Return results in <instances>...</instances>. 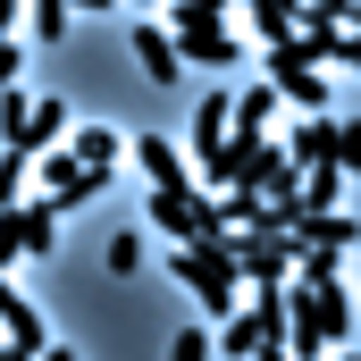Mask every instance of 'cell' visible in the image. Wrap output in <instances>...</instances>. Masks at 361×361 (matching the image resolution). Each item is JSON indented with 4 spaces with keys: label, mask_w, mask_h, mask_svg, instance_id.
Here are the masks:
<instances>
[{
    "label": "cell",
    "mask_w": 361,
    "mask_h": 361,
    "mask_svg": "<svg viewBox=\"0 0 361 361\" xmlns=\"http://www.w3.org/2000/svg\"><path fill=\"white\" fill-rule=\"evenodd\" d=\"M59 143H68V160H76V169H92V177H109V169L126 160L118 126H76V135H59Z\"/></svg>",
    "instance_id": "7"
},
{
    "label": "cell",
    "mask_w": 361,
    "mask_h": 361,
    "mask_svg": "<svg viewBox=\"0 0 361 361\" xmlns=\"http://www.w3.org/2000/svg\"><path fill=\"white\" fill-rule=\"evenodd\" d=\"M252 361H294V353H286V345H269V353H252Z\"/></svg>",
    "instance_id": "23"
},
{
    "label": "cell",
    "mask_w": 361,
    "mask_h": 361,
    "mask_svg": "<svg viewBox=\"0 0 361 361\" xmlns=\"http://www.w3.org/2000/svg\"><path fill=\"white\" fill-rule=\"evenodd\" d=\"M328 126H336V118H328V109H311V118H302V126H294L277 152H286L294 169H319V160H328Z\"/></svg>",
    "instance_id": "10"
},
{
    "label": "cell",
    "mask_w": 361,
    "mask_h": 361,
    "mask_svg": "<svg viewBox=\"0 0 361 361\" xmlns=\"http://www.w3.org/2000/svg\"><path fill=\"white\" fill-rule=\"evenodd\" d=\"M143 219H152V227H169L177 244H219V235H227V219H219V193H202V185H152Z\"/></svg>",
    "instance_id": "2"
},
{
    "label": "cell",
    "mask_w": 361,
    "mask_h": 361,
    "mask_svg": "<svg viewBox=\"0 0 361 361\" xmlns=\"http://www.w3.org/2000/svg\"><path fill=\"white\" fill-rule=\"evenodd\" d=\"M227 244H235V227H227L219 244H177V261H169L185 294H202V311H210V319H235V294H244V269H235V252H227Z\"/></svg>",
    "instance_id": "1"
},
{
    "label": "cell",
    "mask_w": 361,
    "mask_h": 361,
    "mask_svg": "<svg viewBox=\"0 0 361 361\" xmlns=\"http://www.w3.org/2000/svg\"><path fill=\"white\" fill-rule=\"evenodd\" d=\"M59 135H68V92H34V109H25V126H17L8 152H51Z\"/></svg>",
    "instance_id": "5"
},
{
    "label": "cell",
    "mask_w": 361,
    "mask_h": 361,
    "mask_svg": "<svg viewBox=\"0 0 361 361\" xmlns=\"http://www.w3.org/2000/svg\"><path fill=\"white\" fill-rule=\"evenodd\" d=\"M8 261H25V244H17V202L0 210V269H8Z\"/></svg>",
    "instance_id": "17"
},
{
    "label": "cell",
    "mask_w": 361,
    "mask_h": 361,
    "mask_svg": "<svg viewBox=\"0 0 361 361\" xmlns=\"http://www.w3.org/2000/svg\"><path fill=\"white\" fill-rule=\"evenodd\" d=\"M25 109H34V92L0 85V143H17V126H25Z\"/></svg>",
    "instance_id": "16"
},
{
    "label": "cell",
    "mask_w": 361,
    "mask_h": 361,
    "mask_svg": "<svg viewBox=\"0 0 361 361\" xmlns=\"http://www.w3.org/2000/svg\"><path fill=\"white\" fill-rule=\"evenodd\" d=\"M25 25H34L42 42H59V34H68V0H25Z\"/></svg>",
    "instance_id": "15"
},
{
    "label": "cell",
    "mask_w": 361,
    "mask_h": 361,
    "mask_svg": "<svg viewBox=\"0 0 361 361\" xmlns=\"http://www.w3.org/2000/svg\"><path fill=\"white\" fill-rule=\"evenodd\" d=\"M227 252H235V269H244L252 294H277V286L294 277V244H286V235H235Z\"/></svg>",
    "instance_id": "4"
},
{
    "label": "cell",
    "mask_w": 361,
    "mask_h": 361,
    "mask_svg": "<svg viewBox=\"0 0 361 361\" xmlns=\"http://www.w3.org/2000/svg\"><path fill=\"white\" fill-rule=\"evenodd\" d=\"M336 361H361V353H345V345H336Z\"/></svg>",
    "instance_id": "26"
},
{
    "label": "cell",
    "mask_w": 361,
    "mask_h": 361,
    "mask_svg": "<svg viewBox=\"0 0 361 361\" xmlns=\"http://www.w3.org/2000/svg\"><path fill=\"white\" fill-rule=\"evenodd\" d=\"M17 17H25V0H0V25H17Z\"/></svg>",
    "instance_id": "21"
},
{
    "label": "cell",
    "mask_w": 361,
    "mask_h": 361,
    "mask_svg": "<svg viewBox=\"0 0 361 361\" xmlns=\"http://www.w3.org/2000/svg\"><path fill=\"white\" fill-rule=\"evenodd\" d=\"M328 160H336L345 177H361V118H345V126H328Z\"/></svg>",
    "instance_id": "14"
},
{
    "label": "cell",
    "mask_w": 361,
    "mask_h": 361,
    "mask_svg": "<svg viewBox=\"0 0 361 361\" xmlns=\"http://www.w3.org/2000/svg\"><path fill=\"white\" fill-rule=\"evenodd\" d=\"M353 17H361V0H345V25H353Z\"/></svg>",
    "instance_id": "25"
},
{
    "label": "cell",
    "mask_w": 361,
    "mask_h": 361,
    "mask_svg": "<svg viewBox=\"0 0 361 361\" xmlns=\"http://www.w3.org/2000/svg\"><path fill=\"white\" fill-rule=\"evenodd\" d=\"M294 202H302V210H345V169H336V160L302 169V185H294Z\"/></svg>",
    "instance_id": "11"
},
{
    "label": "cell",
    "mask_w": 361,
    "mask_h": 361,
    "mask_svg": "<svg viewBox=\"0 0 361 361\" xmlns=\"http://www.w3.org/2000/svg\"><path fill=\"white\" fill-rule=\"evenodd\" d=\"M101 261H109V277H135V269H143V227H118Z\"/></svg>",
    "instance_id": "13"
},
{
    "label": "cell",
    "mask_w": 361,
    "mask_h": 361,
    "mask_svg": "<svg viewBox=\"0 0 361 361\" xmlns=\"http://www.w3.org/2000/svg\"><path fill=\"white\" fill-rule=\"evenodd\" d=\"M135 68H143L160 92L177 85V68H185V59H177V42H169V25H143V17H135Z\"/></svg>",
    "instance_id": "6"
},
{
    "label": "cell",
    "mask_w": 361,
    "mask_h": 361,
    "mask_svg": "<svg viewBox=\"0 0 361 361\" xmlns=\"http://www.w3.org/2000/svg\"><path fill=\"white\" fill-rule=\"evenodd\" d=\"M336 68H353V76H361V17H353V34H345V59H336Z\"/></svg>",
    "instance_id": "20"
},
{
    "label": "cell",
    "mask_w": 361,
    "mask_h": 361,
    "mask_svg": "<svg viewBox=\"0 0 361 361\" xmlns=\"http://www.w3.org/2000/svg\"><path fill=\"white\" fill-rule=\"evenodd\" d=\"M169 361H210V336H202V328H185L177 345H169Z\"/></svg>",
    "instance_id": "18"
},
{
    "label": "cell",
    "mask_w": 361,
    "mask_h": 361,
    "mask_svg": "<svg viewBox=\"0 0 361 361\" xmlns=\"http://www.w3.org/2000/svg\"><path fill=\"white\" fill-rule=\"evenodd\" d=\"M68 8H118V0H68Z\"/></svg>",
    "instance_id": "24"
},
{
    "label": "cell",
    "mask_w": 361,
    "mask_h": 361,
    "mask_svg": "<svg viewBox=\"0 0 361 361\" xmlns=\"http://www.w3.org/2000/svg\"><path fill=\"white\" fill-rule=\"evenodd\" d=\"M261 51H269V85H277V101H294L302 118H311V109H328V76H319L294 42H261Z\"/></svg>",
    "instance_id": "3"
},
{
    "label": "cell",
    "mask_w": 361,
    "mask_h": 361,
    "mask_svg": "<svg viewBox=\"0 0 361 361\" xmlns=\"http://www.w3.org/2000/svg\"><path fill=\"white\" fill-rule=\"evenodd\" d=\"M135 169H143L152 185H193V160H185L169 135H135Z\"/></svg>",
    "instance_id": "8"
},
{
    "label": "cell",
    "mask_w": 361,
    "mask_h": 361,
    "mask_svg": "<svg viewBox=\"0 0 361 361\" xmlns=\"http://www.w3.org/2000/svg\"><path fill=\"white\" fill-rule=\"evenodd\" d=\"M59 219H68V210H59L51 193H42V202H17V244H25V252H59Z\"/></svg>",
    "instance_id": "9"
},
{
    "label": "cell",
    "mask_w": 361,
    "mask_h": 361,
    "mask_svg": "<svg viewBox=\"0 0 361 361\" xmlns=\"http://www.w3.org/2000/svg\"><path fill=\"white\" fill-rule=\"evenodd\" d=\"M34 361H76V353H68V345H42V353H34Z\"/></svg>",
    "instance_id": "22"
},
{
    "label": "cell",
    "mask_w": 361,
    "mask_h": 361,
    "mask_svg": "<svg viewBox=\"0 0 361 361\" xmlns=\"http://www.w3.org/2000/svg\"><path fill=\"white\" fill-rule=\"evenodd\" d=\"M17 68H25V42H8V34H0V85H17Z\"/></svg>",
    "instance_id": "19"
},
{
    "label": "cell",
    "mask_w": 361,
    "mask_h": 361,
    "mask_svg": "<svg viewBox=\"0 0 361 361\" xmlns=\"http://www.w3.org/2000/svg\"><path fill=\"white\" fill-rule=\"evenodd\" d=\"M227 8H235V0H227Z\"/></svg>",
    "instance_id": "27"
},
{
    "label": "cell",
    "mask_w": 361,
    "mask_h": 361,
    "mask_svg": "<svg viewBox=\"0 0 361 361\" xmlns=\"http://www.w3.org/2000/svg\"><path fill=\"white\" fill-rule=\"evenodd\" d=\"M235 8L252 17V34H261V42H286V34H294V8H286V0H235Z\"/></svg>",
    "instance_id": "12"
}]
</instances>
